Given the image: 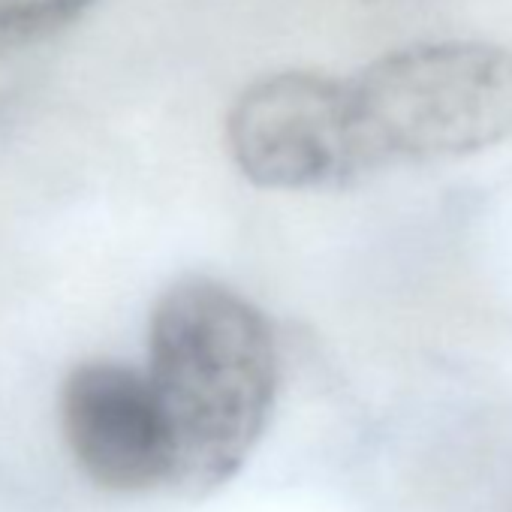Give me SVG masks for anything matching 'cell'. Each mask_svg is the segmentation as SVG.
<instances>
[{"label": "cell", "instance_id": "obj_1", "mask_svg": "<svg viewBox=\"0 0 512 512\" xmlns=\"http://www.w3.org/2000/svg\"><path fill=\"white\" fill-rule=\"evenodd\" d=\"M148 377L172 431V485L202 497L241 470L269 425L278 392L272 329L232 287L187 275L151 311Z\"/></svg>", "mask_w": 512, "mask_h": 512}, {"label": "cell", "instance_id": "obj_2", "mask_svg": "<svg viewBox=\"0 0 512 512\" xmlns=\"http://www.w3.org/2000/svg\"><path fill=\"white\" fill-rule=\"evenodd\" d=\"M347 100L362 169L476 154L512 139V52L416 43L350 76Z\"/></svg>", "mask_w": 512, "mask_h": 512}, {"label": "cell", "instance_id": "obj_3", "mask_svg": "<svg viewBox=\"0 0 512 512\" xmlns=\"http://www.w3.org/2000/svg\"><path fill=\"white\" fill-rule=\"evenodd\" d=\"M238 172L263 190H317L362 169L347 79L284 70L247 85L226 115Z\"/></svg>", "mask_w": 512, "mask_h": 512}, {"label": "cell", "instance_id": "obj_4", "mask_svg": "<svg viewBox=\"0 0 512 512\" xmlns=\"http://www.w3.org/2000/svg\"><path fill=\"white\" fill-rule=\"evenodd\" d=\"M61 428L79 470L112 494L172 485L175 446L148 371L91 359L61 386Z\"/></svg>", "mask_w": 512, "mask_h": 512}, {"label": "cell", "instance_id": "obj_5", "mask_svg": "<svg viewBox=\"0 0 512 512\" xmlns=\"http://www.w3.org/2000/svg\"><path fill=\"white\" fill-rule=\"evenodd\" d=\"M91 0H0V52L43 43L70 28Z\"/></svg>", "mask_w": 512, "mask_h": 512}]
</instances>
